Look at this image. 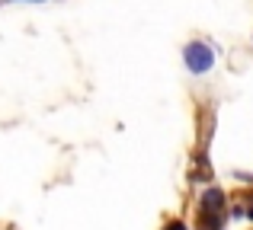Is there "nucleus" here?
<instances>
[{"label":"nucleus","instance_id":"7ed1b4c3","mask_svg":"<svg viewBox=\"0 0 253 230\" xmlns=\"http://www.w3.org/2000/svg\"><path fill=\"white\" fill-rule=\"evenodd\" d=\"M221 227H224V214L199 211V230H221Z\"/></svg>","mask_w":253,"mask_h":230},{"label":"nucleus","instance_id":"20e7f679","mask_svg":"<svg viewBox=\"0 0 253 230\" xmlns=\"http://www.w3.org/2000/svg\"><path fill=\"white\" fill-rule=\"evenodd\" d=\"M164 230H189V227H186L183 221H167V227H164Z\"/></svg>","mask_w":253,"mask_h":230},{"label":"nucleus","instance_id":"39448f33","mask_svg":"<svg viewBox=\"0 0 253 230\" xmlns=\"http://www.w3.org/2000/svg\"><path fill=\"white\" fill-rule=\"evenodd\" d=\"M247 218L253 221V195H250V208H247Z\"/></svg>","mask_w":253,"mask_h":230},{"label":"nucleus","instance_id":"f257e3e1","mask_svg":"<svg viewBox=\"0 0 253 230\" xmlns=\"http://www.w3.org/2000/svg\"><path fill=\"white\" fill-rule=\"evenodd\" d=\"M183 61H186V67H189V74H196V77H205L211 67H215V48H211L209 42H189L183 48Z\"/></svg>","mask_w":253,"mask_h":230},{"label":"nucleus","instance_id":"f03ea898","mask_svg":"<svg viewBox=\"0 0 253 230\" xmlns=\"http://www.w3.org/2000/svg\"><path fill=\"white\" fill-rule=\"evenodd\" d=\"M224 189L218 186H209L202 192V201H199V211H209V214H224Z\"/></svg>","mask_w":253,"mask_h":230},{"label":"nucleus","instance_id":"423d86ee","mask_svg":"<svg viewBox=\"0 0 253 230\" xmlns=\"http://www.w3.org/2000/svg\"><path fill=\"white\" fill-rule=\"evenodd\" d=\"M32 3H39V0H32Z\"/></svg>","mask_w":253,"mask_h":230}]
</instances>
